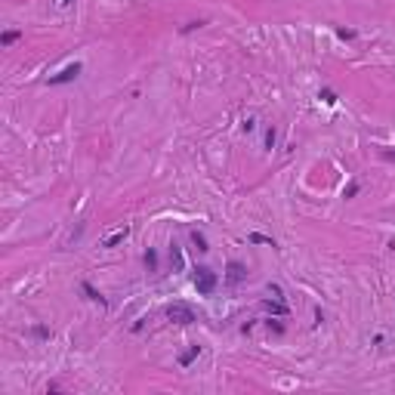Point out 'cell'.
Here are the masks:
<instances>
[{
  "label": "cell",
  "instance_id": "obj_7",
  "mask_svg": "<svg viewBox=\"0 0 395 395\" xmlns=\"http://www.w3.org/2000/svg\"><path fill=\"white\" fill-rule=\"evenodd\" d=\"M198 355H201V346H192V349H186V352L179 355V368H192V361H195Z\"/></svg>",
  "mask_w": 395,
  "mask_h": 395
},
{
  "label": "cell",
  "instance_id": "obj_12",
  "mask_svg": "<svg viewBox=\"0 0 395 395\" xmlns=\"http://www.w3.org/2000/svg\"><path fill=\"white\" fill-rule=\"evenodd\" d=\"M142 260H145V265H148V272H158V253H154L151 247L145 250V257H142Z\"/></svg>",
  "mask_w": 395,
  "mask_h": 395
},
{
  "label": "cell",
  "instance_id": "obj_20",
  "mask_svg": "<svg viewBox=\"0 0 395 395\" xmlns=\"http://www.w3.org/2000/svg\"><path fill=\"white\" fill-rule=\"evenodd\" d=\"M383 158L386 161H395V148H383Z\"/></svg>",
  "mask_w": 395,
  "mask_h": 395
},
{
  "label": "cell",
  "instance_id": "obj_9",
  "mask_svg": "<svg viewBox=\"0 0 395 395\" xmlns=\"http://www.w3.org/2000/svg\"><path fill=\"white\" fill-rule=\"evenodd\" d=\"M19 37H22V31H16V28H9V31H3V34H0V47H12Z\"/></svg>",
  "mask_w": 395,
  "mask_h": 395
},
{
  "label": "cell",
  "instance_id": "obj_6",
  "mask_svg": "<svg viewBox=\"0 0 395 395\" xmlns=\"http://www.w3.org/2000/svg\"><path fill=\"white\" fill-rule=\"evenodd\" d=\"M170 265H173V272H182V265H186V257H182L179 244H170Z\"/></svg>",
  "mask_w": 395,
  "mask_h": 395
},
{
  "label": "cell",
  "instance_id": "obj_22",
  "mask_svg": "<svg viewBox=\"0 0 395 395\" xmlns=\"http://www.w3.org/2000/svg\"><path fill=\"white\" fill-rule=\"evenodd\" d=\"M59 3H62V6H71V3H74V0H59Z\"/></svg>",
  "mask_w": 395,
  "mask_h": 395
},
{
  "label": "cell",
  "instance_id": "obj_18",
  "mask_svg": "<svg viewBox=\"0 0 395 395\" xmlns=\"http://www.w3.org/2000/svg\"><path fill=\"white\" fill-rule=\"evenodd\" d=\"M275 136H278V133H275V127H269V130H265V148H272V145H275Z\"/></svg>",
  "mask_w": 395,
  "mask_h": 395
},
{
  "label": "cell",
  "instance_id": "obj_19",
  "mask_svg": "<svg viewBox=\"0 0 395 395\" xmlns=\"http://www.w3.org/2000/svg\"><path fill=\"white\" fill-rule=\"evenodd\" d=\"M336 34H340L343 40H352V37H355V31H352V28H336Z\"/></svg>",
  "mask_w": 395,
  "mask_h": 395
},
{
  "label": "cell",
  "instance_id": "obj_13",
  "mask_svg": "<svg viewBox=\"0 0 395 395\" xmlns=\"http://www.w3.org/2000/svg\"><path fill=\"white\" fill-rule=\"evenodd\" d=\"M263 306L269 309V312H275V315H287V306H284V303H272V300H265Z\"/></svg>",
  "mask_w": 395,
  "mask_h": 395
},
{
  "label": "cell",
  "instance_id": "obj_16",
  "mask_svg": "<svg viewBox=\"0 0 395 395\" xmlns=\"http://www.w3.org/2000/svg\"><path fill=\"white\" fill-rule=\"evenodd\" d=\"M358 192H361V186H358V182H349V186L343 189V198H346V201H349V198H355Z\"/></svg>",
  "mask_w": 395,
  "mask_h": 395
},
{
  "label": "cell",
  "instance_id": "obj_21",
  "mask_svg": "<svg viewBox=\"0 0 395 395\" xmlns=\"http://www.w3.org/2000/svg\"><path fill=\"white\" fill-rule=\"evenodd\" d=\"M269 293H272V296H278V300H281V287H278V284H269Z\"/></svg>",
  "mask_w": 395,
  "mask_h": 395
},
{
  "label": "cell",
  "instance_id": "obj_8",
  "mask_svg": "<svg viewBox=\"0 0 395 395\" xmlns=\"http://www.w3.org/2000/svg\"><path fill=\"white\" fill-rule=\"evenodd\" d=\"M127 235H130V229H121V232H115V235H108L105 241H102V247H118L121 241H127Z\"/></svg>",
  "mask_w": 395,
  "mask_h": 395
},
{
  "label": "cell",
  "instance_id": "obj_14",
  "mask_svg": "<svg viewBox=\"0 0 395 395\" xmlns=\"http://www.w3.org/2000/svg\"><path fill=\"white\" fill-rule=\"evenodd\" d=\"M204 25H207V19H195V22H189V25H182V31H179V34H192L195 28H204Z\"/></svg>",
  "mask_w": 395,
  "mask_h": 395
},
{
  "label": "cell",
  "instance_id": "obj_15",
  "mask_svg": "<svg viewBox=\"0 0 395 395\" xmlns=\"http://www.w3.org/2000/svg\"><path fill=\"white\" fill-rule=\"evenodd\" d=\"M318 99H321L324 105H333V102H336V93H333V90H321V93H318Z\"/></svg>",
  "mask_w": 395,
  "mask_h": 395
},
{
  "label": "cell",
  "instance_id": "obj_3",
  "mask_svg": "<svg viewBox=\"0 0 395 395\" xmlns=\"http://www.w3.org/2000/svg\"><path fill=\"white\" fill-rule=\"evenodd\" d=\"M222 281L229 287H238L241 281H247V265L244 263H238V260H232L229 265H225V275H222Z\"/></svg>",
  "mask_w": 395,
  "mask_h": 395
},
{
  "label": "cell",
  "instance_id": "obj_2",
  "mask_svg": "<svg viewBox=\"0 0 395 395\" xmlns=\"http://www.w3.org/2000/svg\"><path fill=\"white\" fill-rule=\"evenodd\" d=\"M167 318L176 321V324H195L198 312L192 306H186V303H170V306H167Z\"/></svg>",
  "mask_w": 395,
  "mask_h": 395
},
{
  "label": "cell",
  "instance_id": "obj_4",
  "mask_svg": "<svg viewBox=\"0 0 395 395\" xmlns=\"http://www.w3.org/2000/svg\"><path fill=\"white\" fill-rule=\"evenodd\" d=\"M80 71H83V65H80V62H71V65H65L59 74H53L47 83H50V87H62V83H71V80H77V74H80Z\"/></svg>",
  "mask_w": 395,
  "mask_h": 395
},
{
  "label": "cell",
  "instance_id": "obj_5",
  "mask_svg": "<svg viewBox=\"0 0 395 395\" xmlns=\"http://www.w3.org/2000/svg\"><path fill=\"white\" fill-rule=\"evenodd\" d=\"M80 290L87 293V300H93V303H99V306H108V300H105V296H102V293H99V290L90 284V281H80Z\"/></svg>",
  "mask_w": 395,
  "mask_h": 395
},
{
  "label": "cell",
  "instance_id": "obj_17",
  "mask_svg": "<svg viewBox=\"0 0 395 395\" xmlns=\"http://www.w3.org/2000/svg\"><path fill=\"white\" fill-rule=\"evenodd\" d=\"M34 336H37V340H50V328H44V324H34Z\"/></svg>",
  "mask_w": 395,
  "mask_h": 395
},
{
  "label": "cell",
  "instance_id": "obj_1",
  "mask_svg": "<svg viewBox=\"0 0 395 395\" xmlns=\"http://www.w3.org/2000/svg\"><path fill=\"white\" fill-rule=\"evenodd\" d=\"M216 284H219V278H216L213 269H207V265H198V269H195V287H198L201 296H210L216 290Z\"/></svg>",
  "mask_w": 395,
  "mask_h": 395
},
{
  "label": "cell",
  "instance_id": "obj_10",
  "mask_svg": "<svg viewBox=\"0 0 395 395\" xmlns=\"http://www.w3.org/2000/svg\"><path fill=\"white\" fill-rule=\"evenodd\" d=\"M247 241H250V244H269V247H278L272 235H260V232H250V238H247Z\"/></svg>",
  "mask_w": 395,
  "mask_h": 395
},
{
  "label": "cell",
  "instance_id": "obj_11",
  "mask_svg": "<svg viewBox=\"0 0 395 395\" xmlns=\"http://www.w3.org/2000/svg\"><path fill=\"white\" fill-rule=\"evenodd\" d=\"M192 244L198 247V253H207L210 247H207V238L201 235V232H192Z\"/></svg>",
  "mask_w": 395,
  "mask_h": 395
}]
</instances>
